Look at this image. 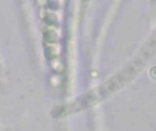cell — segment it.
<instances>
[{
    "mask_svg": "<svg viewBox=\"0 0 156 131\" xmlns=\"http://www.w3.org/2000/svg\"><path fill=\"white\" fill-rule=\"evenodd\" d=\"M56 40H58V36L55 32H52V30H45L44 32V41L47 44H54L56 43Z\"/></svg>",
    "mask_w": 156,
    "mask_h": 131,
    "instance_id": "obj_1",
    "label": "cell"
},
{
    "mask_svg": "<svg viewBox=\"0 0 156 131\" xmlns=\"http://www.w3.org/2000/svg\"><path fill=\"white\" fill-rule=\"evenodd\" d=\"M44 22L47 25H49V26H55V25H58V18L55 14H47L44 16Z\"/></svg>",
    "mask_w": 156,
    "mask_h": 131,
    "instance_id": "obj_2",
    "label": "cell"
},
{
    "mask_svg": "<svg viewBox=\"0 0 156 131\" xmlns=\"http://www.w3.org/2000/svg\"><path fill=\"white\" fill-rule=\"evenodd\" d=\"M45 56H47V59H54V57H56V49H55L54 47H47Z\"/></svg>",
    "mask_w": 156,
    "mask_h": 131,
    "instance_id": "obj_3",
    "label": "cell"
},
{
    "mask_svg": "<svg viewBox=\"0 0 156 131\" xmlns=\"http://www.w3.org/2000/svg\"><path fill=\"white\" fill-rule=\"evenodd\" d=\"M48 5H49V8H52V10H56V8L59 7V3H58L56 0H48Z\"/></svg>",
    "mask_w": 156,
    "mask_h": 131,
    "instance_id": "obj_4",
    "label": "cell"
},
{
    "mask_svg": "<svg viewBox=\"0 0 156 131\" xmlns=\"http://www.w3.org/2000/svg\"><path fill=\"white\" fill-rule=\"evenodd\" d=\"M151 75H152L154 78H156V67H154V68L151 70Z\"/></svg>",
    "mask_w": 156,
    "mask_h": 131,
    "instance_id": "obj_5",
    "label": "cell"
},
{
    "mask_svg": "<svg viewBox=\"0 0 156 131\" xmlns=\"http://www.w3.org/2000/svg\"><path fill=\"white\" fill-rule=\"evenodd\" d=\"M45 2H47V0H38V4H41V5H43Z\"/></svg>",
    "mask_w": 156,
    "mask_h": 131,
    "instance_id": "obj_6",
    "label": "cell"
}]
</instances>
